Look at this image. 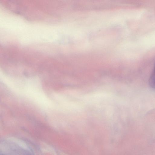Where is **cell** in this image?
I'll return each mask as SVG.
<instances>
[{
	"instance_id": "cell-1",
	"label": "cell",
	"mask_w": 155,
	"mask_h": 155,
	"mask_svg": "<svg viewBox=\"0 0 155 155\" xmlns=\"http://www.w3.org/2000/svg\"><path fill=\"white\" fill-rule=\"evenodd\" d=\"M149 84L151 87L155 89V68L150 77Z\"/></svg>"
},
{
	"instance_id": "cell-2",
	"label": "cell",
	"mask_w": 155,
	"mask_h": 155,
	"mask_svg": "<svg viewBox=\"0 0 155 155\" xmlns=\"http://www.w3.org/2000/svg\"><path fill=\"white\" fill-rule=\"evenodd\" d=\"M154 68H155V67Z\"/></svg>"
}]
</instances>
